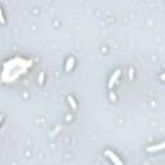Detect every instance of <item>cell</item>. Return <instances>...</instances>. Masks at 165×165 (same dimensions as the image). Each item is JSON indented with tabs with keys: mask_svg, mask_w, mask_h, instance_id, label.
<instances>
[{
	"mask_svg": "<svg viewBox=\"0 0 165 165\" xmlns=\"http://www.w3.org/2000/svg\"><path fill=\"white\" fill-rule=\"evenodd\" d=\"M105 153H106V156L111 160V163H112L113 165H124V164H123V161L117 157V155H116L115 152H112V151H110V150H107V151H106Z\"/></svg>",
	"mask_w": 165,
	"mask_h": 165,
	"instance_id": "obj_1",
	"label": "cell"
},
{
	"mask_svg": "<svg viewBox=\"0 0 165 165\" xmlns=\"http://www.w3.org/2000/svg\"><path fill=\"white\" fill-rule=\"evenodd\" d=\"M119 76H120V70H116V71L112 74V76L110 77V81H108V86L112 88V86H113V84H116V81H117V79H119Z\"/></svg>",
	"mask_w": 165,
	"mask_h": 165,
	"instance_id": "obj_2",
	"label": "cell"
},
{
	"mask_svg": "<svg viewBox=\"0 0 165 165\" xmlns=\"http://www.w3.org/2000/svg\"><path fill=\"white\" fill-rule=\"evenodd\" d=\"M165 148V142L163 143H160V144H155V146H150L147 148V151L148 152H156V151H161V150Z\"/></svg>",
	"mask_w": 165,
	"mask_h": 165,
	"instance_id": "obj_3",
	"label": "cell"
},
{
	"mask_svg": "<svg viewBox=\"0 0 165 165\" xmlns=\"http://www.w3.org/2000/svg\"><path fill=\"white\" fill-rule=\"evenodd\" d=\"M74 65H75V58H74V57H70V58L67 59V62H66V66H65L66 71H71V69L74 67Z\"/></svg>",
	"mask_w": 165,
	"mask_h": 165,
	"instance_id": "obj_4",
	"label": "cell"
},
{
	"mask_svg": "<svg viewBox=\"0 0 165 165\" xmlns=\"http://www.w3.org/2000/svg\"><path fill=\"white\" fill-rule=\"evenodd\" d=\"M67 99H69L71 107L74 108V110H76V103H75V99H74V98H72V97H67Z\"/></svg>",
	"mask_w": 165,
	"mask_h": 165,
	"instance_id": "obj_5",
	"label": "cell"
},
{
	"mask_svg": "<svg viewBox=\"0 0 165 165\" xmlns=\"http://www.w3.org/2000/svg\"><path fill=\"white\" fill-rule=\"evenodd\" d=\"M0 17H2V22L4 23L5 19H4V14H3V10H2V9H0Z\"/></svg>",
	"mask_w": 165,
	"mask_h": 165,
	"instance_id": "obj_6",
	"label": "cell"
},
{
	"mask_svg": "<svg viewBox=\"0 0 165 165\" xmlns=\"http://www.w3.org/2000/svg\"><path fill=\"white\" fill-rule=\"evenodd\" d=\"M160 79H161V80H165V74H163L161 76H160Z\"/></svg>",
	"mask_w": 165,
	"mask_h": 165,
	"instance_id": "obj_7",
	"label": "cell"
}]
</instances>
